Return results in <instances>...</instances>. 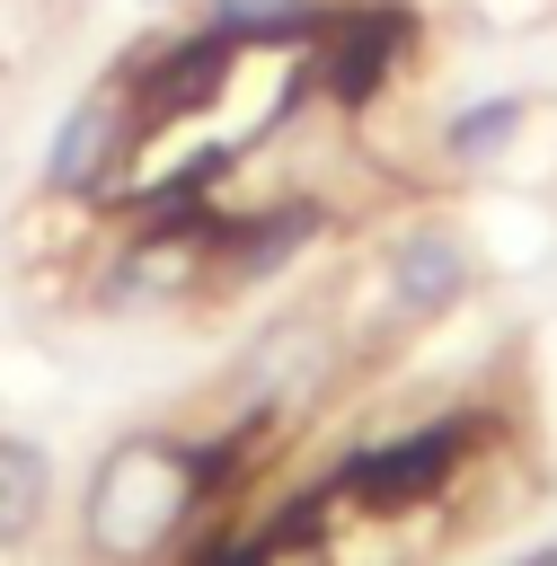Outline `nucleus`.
Returning <instances> with one entry per match:
<instances>
[{"instance_id": "7", "label": "nucleus", "mask_w": 557, "mask_h": 566, "mask_svg": "<svg viewBox=\"0 0 557 566\" xmlns=\"http://www.w3.org/2000/svg\"><path fill=\"white\" fill-rule=\"evenodd\" d=\"M203 27L221 44H274V35H309L318 0H203Z\"/></svg>"}, {"instance_id": "4", "label": "nucleus", "mask_w": 557, "mask_h": 566, "mask_svg": "<svg viewBox=\"0 0 557 566\" xmlns=\"http://www.w3.org/2000/svg\"><path fill=\"white\" fill-rule=\"evenodd\" d=\"M460 451H469L460 424H424V433L371 442V451L345 460V495H354V513H407V504L442 495V478L460 469Z\"/></svg>"}, {"instance_id": "2", "label": "nucleus", "mask_w": 557, "mask_h": 566, "mask_svg": "<svg viewBox=\"0 0 557 566\" xmlns=\"http://www.w3.org/2000/svg\"><path fill=\"white\" fill-rule=\"evenodd\" d=\"M469 292H477V248H469L460 221H407L380 248V301H389V318L424 327V318H451Z\"/></svg>"}, {"instance_id": "1", "label": "nucleus", "mask_w": 557, "mask_h": 566, "mask_svg": "<svg viewBox=\"0 0 557 566\" xmlns=\"http://www.w3.org/2000/svg\"><path fill=\"white\" fill-rule=\"evenodd\" d=\"M221 460L186 433H124L80 495V548L97 566H150L186 539V522L203 513Z\"/></svg>"}, {"instance_id": "8", "label": "nucleus", "mask_w": 557, "mask_h": 566, "mask_svg": "<svg viewBox=\"0 0 557 566\" xmlns=\"http://www.w3.org/2000/svg\"><path fill=\"white\" fill-rule=\"evenodd\" d=\"M522 566H557V548H530V557H522Z\"/></svg>"}, {"instance_id": "3", "label": "nucleus", "mask_w": 557, "mask_h": 566, "mask_svg": "<svg viewBox=\"0 0 557 566\" xmlns=\"http://www.w3.org/2000/svg\"><path fill=\"white\" fill-rule=\"evenodd\" d=\"M124 150H133V80L115 71L62 106V124L44 142V195H97Z\"/></svg>"}, {"instance_id": "5", "label": "nucleus", "mask_w": 557, "mask_h": 566, "mask_svg": "<svg viewBox=\"0 0 557 566\" xmlns=\"http://www.w3.org/2000/svg\"><path fill=\"white\" fill-rule=\"evenodd\" d=\"M522 124H530V88H486V97H469V106L442 115V159L451 168H486V159L513 150Z\"/></svg>"}, {"instance_id": "6", "label": "nucleus", "mask_w": 557, "mask_h": 566, "mask_svg": "<svg viewBox=\"0 0 557 566\" xmlns=\"http://www.w3.org/2000/svg\"><path fill=\"white\" fill-rule=\"evenodd\" d=\"M53 513V460L27 433H0V548H27Z\"/></svg>"}]
</instances>
